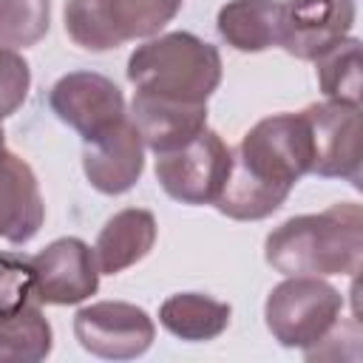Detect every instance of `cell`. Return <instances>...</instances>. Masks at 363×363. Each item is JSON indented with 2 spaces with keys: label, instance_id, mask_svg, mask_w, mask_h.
Wrapping results in <instances>:
<instances>
[{
  "label": "cell",
  "instance_id": "cell-11",
  "mask_svg": "<svg viewBox=\"0 0 363 363\" xmlns=\"http://www.w3.org/2000/svg\"><path fill=\"white\" fill-rule=\"evenodd\" d=\"M354 17V0H284L278 45L295 60L315 62L349 37Z\"/></svg>",
  "mask_w": 363,
  "mask_h": 363
},
{
  "label": "cell",
  "instance_id": "cell-21",
  "mask_svg": "<svg viewBox=\"0 0 363 363\" xmlns=\"http://www.w3.org/2000/svg\"><path fill=\"white\" fill-rule=\"evenodd\" d=\"M34 267L31 258L0 252V315H11L34 303Z\"/></svg>",
  "mask_w": 363,
  "mask_h": 363
},
{
  "label": "cell",
  "instance_id": "cell-15",
  "mask_svg": "<svg viewBox=\"0 0 363 363\" xmlns=\"http://www.w3.org/2000/svg\"><path fill=\"white\" fill-rule=\"evenodd\" d=\"M156 244V218L150 210L125 207L113 213L94 244L99 275H116L133 264H139Z\"/></svg>",
  "mask_w": 363,
  "mask_h": 363
},
{
  "label": "cell",
  "instance_id": "cell-22",
  "mask_svg": "<svg viewBox=\"0 0 363 363\" xmlns=\"http://www.w3.org/2000/svg\"><path fill=\"white\" fill-rule=\"evenodd\" d=\"M31 88V68L17 48L0 45V119L17 113Z\"/></svg>",
  "mask_w": 363,
  "mask_h": 363
},
{
  "label": "cell",
  "instance_id": "cell-14",
  "mask_svg": "<svg viewBox=\"0 0 363 363\" xmlns=\"http://www.w3.org/2000/svg\"><path fill=\"white\" fill-rule=\"evenodd\" d=\"M45 221L40 182L28 162L0 150V238L11 244L31 241Z\"/></svg>",
  "mask_w": 363,
  "mask_h": 363
},
{
  "label": "cell",
  "instance_id": "cell-8",
  "mask_svg": "<svg viewBox=\"0 0 363 363\" xmlns=\"http://www.w3.org/2000/svg\"><path fill=\"white\" fill-rule=\"evenodd\" d=\"M48 105L62 125L77 130L82 142L96 139L128 116L119 85L96 71H71L48 91Z\"/></svg>",
  "mask_w": 363,
  "mask_h": 363
},
{
  "label": "cell",
  "instance_id": "cell-2",
  "mask_svg": "<svg viewBox=\"0 0 363 363\" xmlns=\"http://www.w3.org/2000/svg\"><path fill=\"white\" fill-rule=\"evenodd\" d=\"M264 258L281 275H354L363 261L360 204L337 201L286 218L267 235Z\"/></svg>",
  "mask_w": 363,
  "mask_h": 363
},
{
  "label": "cell",
  "instance_id": "cell-5",
  "mask_svg": "<svg viewBox=\"0 0 363 363\" xmlns=\"http://www.w3.org/2000/svg\"><path fill=\"white\" fill-rule=\"evenodd\" d=\"M343 315V295L320 275H286L264 303L269 335L286 349H312Z\"/></svg>",
  "mask_w": 363,
  "mask_h": 363
},
{
  "label": "cell",
  "instance_id": "cell-12",
  "mask_svg": "<svg viewBox=\"0 0 363 363\" xmlns=\"http://www.w3.org/2000/svg\"><path fill=\"white\" fill-rule=\"evenodd\" d=\"M82 170L91 187L105 196H122L142 179L145 145L130 116L96 139L82 142Z\"/></svg>",
  "mask_w": 363,
  "mask_h": 363
},
{
  "label": "cell",
  "instance_id": "cell-23",
  "mask_svg": "<svg viewBox=\"0 0 363 363\" xmlns=\"http://www.w3.org/2000/svg\"><path fill=\"white\" fill-rule=\"evenodd\" d=\"M3 122V119H0ZM0 150H6V133H3V125H0Z\"/></svg>",
  "mask_w": 363,
  "mask_h": 363
},
{
  "label": "cell",
  "instance_id": "cell-13",
  "mask_svg": "<svg viewBox=\"0 0 363 363\" xmlns=\"http://www.w3.org/2000/svg\"><path fill=\"white\" fill-rule=\"evenodd\" d=\"M130 122L145 147L167 153L207 128V102H173L136 91L130 99Z\"/></svg>",
  "mask_w": 363,
  "mask_h": 363
},
{
  "label": "cell",
  "instance_id": "cell-1",
  "mask_svg": "<svg viewBox=\"0 0 363 363\" xmlns=\"http://www.w3.org/2000/svg\"><path fill=\"white\" fill-rule=\"evenodd\" d=\"M309 167L312 133L306 116H264L230 150V173L216 207L233 221H261L289 199Z\"/></svg>",
  "mask_w": 363,
  "mask_h": 363
},
{
  "label": "cell",
  "instance_id": "cell-10",
  "mask_svg": "<svg viewBox=\"0 0 363 363\" xmlns=\"http://www.w3.org/2000/svg\"><path fill=\"white\" fill-rule=\"evenodd\" d=\"M37 303L71 306L88 301L99 289V267L94 250L74 235L57 238L31 255Z\"/></svg>",
  "mask_w": 363,
  "mask_h": 363
},
{
  "label": "cell",
  "instance_id": "cell-7",
  "mask_svg": "<svg viewBox=\"0 0 363 363\" xmlns=\"http://www.w3.org/2000/svg\"><path fill=\"white\" fill-rule=\"evenodd\" d=\"M74 337L79 346L105 360H133L145 354L156 337L153 318L128 301H96L74 315Z\"/></svg>",
  "mask_w": 363,
  "mask_h": 363
},
{
  "label": "cell",
  "instance_id": "cell-18",
  "mask_svg": "<svg viewBox=\"0 0 363 363\" xmlns=\"http://www.w3.org/2000/svg\"><path fill=\"white\" fill-rule=\"evenodd\" d=\"M51 346H54V332L37 301L11 315H0V360H14V363L45 360L51 354Z\"/></svg>",
  "mask_w": 363,
  "mask_h": 363
},
{
  "label": "cell",
  "instance_id": "cell-20",
  "mask_svg": "<svg viewBox=\"0 0 363 363\" xmlns=\"http://www.w3.org/2000/svg\"><path fill=\"white\" fill-rule=\"evenodd\" d=\"M51 0H0V45L28 48L48 34Z\"/></svg>",
  "mask_w": 363,
  "mask_h": 363
},
{
  "label": "cell",
  "instance_id": "cell-16",
  "mask_svg": "<svg viewBox=\"0 0 363 363\" xmlns=\"http://www.w3.org/2000/svg\"><path fill=\"white\" fill-rule=\"evenodd\" d=\"M218 37L241 51L258 54L278 45L281 37V3L278 0H227L216 17Z\"/></svg>",
  "mask_w": 363,
  "mask_h": 363
},
{
  "label": "cell",
  "instance_id": "cell-9",
  "mask_svg": "<svg viewBox=\"0 0 363 363\" xmlns=\"http://www.w3.org/2000/svg\"><path fill=\"white\" fill-rule=\"evenodd\" d=\"M312 133V167L320 179H346L360 187V105L315 102L301 111Z\"/></svg>",
  "mask_w": 363,
  "mask_h": 363
},
{
  "label": "cell",
  "instance_id": "cell-4",
  "mask_svg": "<svg viewBox=\"0 0 363 363\" xmlns=\"http://www.w3.org/2000/svg\"><path fill=\"white\" fill-rule=\"evenodd\" d=\"M182 0H68L65 34L85 51H111L130 40L156 37Z\"/></svg>",
  "mask_w": 363,
  "mask_h": 363
},
{
  "label": "cell",
  "instance_id": "cell-19",
  "mask_svg": "<svg viewBox=\"0 0 363 363\" xmlns=\"http://www.w3.org/2000/svg\"><path fill=\"white\" fill-rule=\"evenodd\" d=\"M318 85L326 99L360 105V40L346 37L318 60Z\"/></svg>",
  "mask_w": 363,
  "mask_h": 363
},
{
  "label": "cell",
  "instance_id": "cell-6",
  "mask_svg": "<svg viewBox=\"0 0 363 363\" xmlns=\"http://www.w3.org/2000/svg\"><path fill=\"white\" fill-rule=\"evenodd\" d=\"M230 173V147L204 128L176 150L156 153V179L162 190L182 204H216Z\"/></svg>",
  "mask_w": 363,
  "mask_h": 363
},
{
  "label": "cell",
  "instance_id": "cell-17",
  "mask_svg": "<svg viewBox=\"0 0 363 363\" xmlns=\"http://www.w3.org/2000/svg\"><path fill=\"white\" fill-rule=\"evenodd\" d=\"M230 303L204 292H176L162 301L159 323L179 340L201 343L218 337L230 326Z\"/></svg>",
  "mask_w": 363,
  "mask_h": 363
},
{
  "label": "cell",
  "instance_id": "cell-3",
  "mask_svg": "<svg viewBox=\"0 0 363 363\" xmlns=\"http://www.w3.org/2000/svg\"><path fill=\"white\" fill-rule=\"evenodd\" d=\"M128 79L139 94L173 102H207L221 85V54L190 31L147 37L128 57Z\"/></svg>",
  "mask_w": 363,
  "mask_h": 363
}]
</instances>
